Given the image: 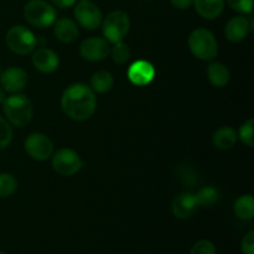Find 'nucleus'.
<instances>
[{"mask_svg":"<svg viewBox=\"0 0 254 254\" xmlns=\"http://www.w3.org/2000/svg\"><path fill=\"white\" fill-rule=\"evenodd\" d=\"M207 77L215 87H225L230 82L231 74L225 64L213 62L207 67Z\"/></svg>","mask_w":254,"mask_h":254,"instance_id":"19","label":"nucleus"},{"mask_svg":"<svg viewBox=\"0 0 254 254\" xmlns=\"http://www.w3.org/2000/svg\"><path fill=\"white\" fill-rule=\"evenodd\" d=\"M24 16L29 24L44 29L55 24L57 12L51 4L45 0H30L25 5Z\"/></svg>","mask_w":254,"mask_h":254,"instance_id":"4","label":"nucleus"},{"mask_svg":"<svg viewBox=\"0 0 254 254\" xmlns=\"http://www.w3.org/2000/svg\"><path fill=\"white\" fill-rule=\"evenodd\" d=\"M25 150L35 160L44 161L52 155L54 145L45 134L32 133L25 140Z\"/></svg>","mask_w":254,"mask_h":254,"instance_id":"9","label":"nucleus"},{"mask_svg":"<svg viewBox=\"0 0 254 254\" xmlns=\"http://www.w3.org/2000/svg\"><path fill=\"white\" fill-rule=\"evenodd\" d=\"M130 20L127 12L122 10H116L107 15L103 21V34L111 42L122 41L129 31Z\"/></svg>","mask_w":254,"mask_h":254,"instance_id":"6","label":"nucleus"},{"mask_svg":"<svg viewBox=\"0 0 254 254\" xmlns=\"http://www.w3.org/2000/svg\"><path fill=\"white\" fill-rule=\"evenodd\" d=\"M170 1L173 6L178 7V9H181V10L189 9V7L193 4V0H170Z\"/></svg>","mask_w":254,"mask_h":254,"instance_id":"30","label":"nucleus"},{"mask_svg":"<svg viewBox=\"0 0 254 254\" xmlns=\"http://www.w3.org/2000/svg\"><path fill=\"white\" fill-rule=\"evenodd\" d=\"M195 197L198 206L210 207V206L215 205V203L217 202L218 192L215 188H212V186H205V188H202L197 193H196Z\"/></svg>","mask_w":254,"mask_h":254,"instance_id":"22","label":"nucleus"},{"mask_svg":"<svg viewBox=\"0 0 254 254\" xmlns=\"http://www.w3.org/2000/svg\"><path fill=\"white\" fill-rule=\"evenodd\" d=\"M155 77V68L153 64L144 60L134 62L128 69V78L135 86H146Z\"/></svg>","mask_w":254,"mask_h":254,"instance_id":"12","label":"nucleus"},{"mask_svg":"<svg viewBox=\"0 0 254 254\" xmlns=\"http://www.w3.org/2000/svg\"><path fill=\"white\" fill-rule=\"evenodd\" d=\"M12 139V130L11 127L9 126L4 118L0 117V150L6 148Z\"/></svg>","mask_w":254,"mask_h":254,"instance_id":"26","label":"nucleus"},{"mask_svg":"<svg viewBox=\"0 0 254 254\" xmlns=\"http://www.w3.org/2000/svg\"><path fill=\"white\" fill-rule=\"evenodd\" d=\"M193 5L200 16L205 19H216L220 16L225 7L223 0H193Z\"/></svg>","mask_w":254,"mask_h":254,"instance_id":"17","label":"nucleus"},{"mask_svg":"<svg viewBox=\"0 0 254 254\" xmlns=\"http://www.w3.org/2000/svg\"><path fill=\"white\" fill-rule=\"evenodd\" d=\"M113 84V76L107 71L96 72L91 78V87L97 93H106V92L111 91Z\"/></svg>","mask_w":254,"mask_h":254,"instance_id":"20","label":"nucleus"},{"mask_svg":"<svg viewBox=\"0 0 254 254\" xmlns=\"http://www.w3.org/2000/svg\"><path fill=\"white\" fill-rule=\"evenodd\" d=\"M62 111L74 121H86L91 118L97 108L94 91L83 83L69 86L62 94Z\"/></svg>","mask_w":254,"mask_h":254,"instance_id":"1","label":"nucleus"},{"mask_svg":"<svg viewBox=\"0 0 254 254\" xmlns=\"http://www.w3.org/2000/svg\"><path fill=\"white\" fill-rule=\"evenodd\" d=\"M0 254H6V253H4V252H1V251H0Z\"/></svg>","mask_w":254,"mask_h":254,"instance_id":"33","label":"nucleus"},{"mask_svg":"<svg viewBox=\"0 0 254 254\" xmlns=\"http://www.w3.org/2000/svg\"><path fill=\"white\" fill-rule=\"evenodd\" d=\"M190 254H216V247L211 241L201 240L191 248Z\"/></svg>","mask_w":254,"mask_h":254,"instance_id":"27","label":"nucleus"},{"mask_svg":"<svg viewBox=\"0 0 254 254\" xmlns=\"http://www.w3.org/2000/svg\"><path fill=\"white\" fill-rule=\"evenodd\" d=\"M197 207V201L192 193H180L174 198L173 203H171V211L175 217L180 218V220L190 218L196 212Z\"/></svg>","mask_w":254,"mask_h":254,"instance_id":"13","label":"nucleus"},{"mask_svg":"<svg viewBox=\"0 0 254 254\" xmlns=\"http://www.w3.org/2000/svg\"><path fill=\"white\" fill-rule=\"evenodd\" d=\"M253 128H254V121L253 119H248L247 122L242 124L240 129V139L242 143L246 145L253 148L254 146V136H253Z\"/></svg>","mask_w":254,"mask_h":254,"instance_id":"25","label":"nucleus"},{"mask_svg":"<svg viewBox=\"0 0 254 254\" xmlns=\"http://www.w3.org/2000/svg\"><path fill=\"white\" fill-rule=\"evenodd\" d=\"M4 99H5V94H4V91H2V89L0 88V104H1L2 102H4Z\"/></svg>","mask_w":254,"mask_h":254,"instance_id":"32","label":"nucleus"},{"mask_svg":"<svg viewBox=\"0 0 254 254\" xmlns=\"http://www.w3.org/2000/svg\"><path fill=\"white\" fill-rule=\"evenodd\" d=\"M111 52L108 42L101 37H89L79 46V54L84 60L91 62L102 61Z\"/></svg>","mask_w":254,"mask_h":254,"instance_id":"10","label":"nucleus"},{"mask_svg":"<svg viewBox=\"0 0 254 254\" xmlns=\"http://www.w3.org/2000/svg\"><path fill=\"white\" fill-rule=\"evenodd\" d=\"M32 64L42 73H51L59 67V56L52 50L41 47L32 55Z\"/></svg>","mask_w":254,"mask_h":254,"instance_id":"14","label":"nucleus"},{"mask_svg":"<svg viewBox=\"0 0 254 254\" xmlns=\"http://www.w3.org/2000/svg\"><path fill=\"white\" fill-rule=\"evenodd\" d=\"M16 189L17 181L11 174H0V197L11 196Z\"/></svg>","mask_w":254,"mask_h":254,"instance_id":"23","label":"nucleus"},{"mask_svg":"<svg viewBox=\"0 0 254 254\" xmlns=\"http://www.w3.org/2000/svg\"><path fill=\"white\" fill-rule=\"evenodd\" d=\"M242 252L245 254H254V231L248 232L243 238Z\"/></svg>","mask_w":254,"mask_h":254,"instance_id":"29","label":"nucleus"},{"mask_svg":"<svg viewBox=\"0 0 254 254\" xmlns=\"http://www.w3.org/2000/svg\"><path fill=\"white\" fill-rule=\"evenodd\" d=\"M51 2L54 5H56L57 7H61V9H67V7H71L72 5H74L76 0H51Z\"/></svg>","mask_w":254,"mask_h":254,"instance_id":"31","label":"nucleus"},{"mask_svg":"<svg viewBox=\"0 0 254 254\" xmlns=\"http://www.w3.org/2000/svg\"><path fill=\"white\" fill-rule=\"evenodd\" d=\"M237 141V133L231 127H222L213 134L212 143L220 150H227L235 146Z\"/></svg>","mask_w":254,"mask_h":254,"instance_id":"18","label":"nucleus"},{"mask_svg":"<svg viewBox=\"0 0 254 254\" xmlns=\"http://www.w3.org/2000/svg\"><path fill=\"white\" fill-rule=\"evenodd\" d=\"M228 5L241 14H251L253 10V0H227Z\"/></svg>","mask_w":254,"mask_h":254,"instance_id":"28","label":"nucleus"},{"mask_svg":"<svg viewBox=\"0 0 254 254\" xmlns=\"http://www.w3.org/2000/svg\"><path fill=\"white\" fill-rule=\"evenodd\" d=\"M0 74H1V68H0Z\"/></svg>","mask_w":254,"mask_h":254,"instance_id":"34","label":"nucleus"},{"mask_svg":"<svg viewBox=\"0 0 254 254\" xmlns=\"http://www.w3.org/2000/svg\"><path fill=\"white\" fill-rule=\"evenodd\" d=\"M235 213L241 220H252L254 216V198L252 195H243L236 201Z\"/></svg>","mask_w":254,"mask_h":254,"instance_id":"21","label":"nucleus"},{"mask_svg":"<svg viewBox=\"0 0 254 254\" xmlns=\"http://www.w3.org/2000/svg\"><path fill=\"white\" fill-rule=\"evenodd\" d=\"M251 30V22L245 16H235L228 20L225 27V35L231 42H241L248 36Z\"/></svg>","mask_w":254,"mask_h":254,"instance_id":"15","label":"nucleus"},{"mask_svg":"<svg viewBox=\"0 0 254 254\" xmlns=\"http://www.w3.org/2000/svg\"><path fill=\"white\" fill-rule=\"evenodd\" d=\"M189 47L191 52L197 59L203 61H210L215 59L218 54L217 40L215 35L207 29H196L189 36Z\"/></svg>","mask_w":254,"mask_h":254,"instance_id":"3","label":"nucleus"},{"mask_svg":"<svg viewBox=\"0 0 254 254\" xmlns=\"http://www.w3.org/2000/svg\"><path fill=\"white\" fill-rule=\"evenodd\" d=\"M81 158L74 150L68 148L60 149L52 158V166L57 174L62 176H72L82 168Z\"/></svg>","mask_w":254,"mask_h":254,"instance_id":"7","label":"nucleus"},{"mask_svg":"<svg viewBox=\"0 0 254 254\" xmlns=\"http://www.w3.org/2000/svg\"><path fill=\"white\" fill-rule=\"evenodd\" d=\"M74 17L82 27L87 30H96L102 22V11L94 2L82 0L74 7Z\"/></svg>","mask_w":254,"mask_h":254,"instance_id":"8","label":"nucleus"},{"mask_svg":"<svg viewBox=\"0 0 254 254\" xmlns=\"http://www.w3.org/2000/svg\"><path fill=\"white\" fill-rule=\"evenodd\" d=\"M109 54H112V57H113L116 64H126V62L129 60V57H130V50H129L128 45L119 41L114 44L113 49L111 50Z\"/></svg>","mask_w":254,"mask_h":254,"instance_id":"24","label":"nucleus"},{"mask_svg":"<svg viewBox=\"0 0 254 254\" xmlns=\"http://www.w3.org/2000/svg\"><path fill=\"white\" fill-rule=\"evenodd\" d=\"M5 41H6L7 47H9L14 54L21 55V56L34 51L35 46H36L37 44L36 37L32 34L31 30L22 26V25L12 26L11 29L7 31Z\"/></svg>","mask_w":254,"mask_h":254,"instance_id":"5","label":"nucleus"},{"mask_svg":"<svg viewBox=\"0 0 254 254\" xmlns=\"http://www.w3.org/2000/svg\"><path fill=\"white\" fill-rule=\"evenodd\" d=\"M2 109L7 121L16 127H24L32 118V104L24 94H14L2 102Z\"/></svg>","mask_w":254,"mask_h":254,"instance_id":"2","label":"nucleus"},{"mask_svg":"<svg viewBox=\"0 0 254 254\" xmlns=\"http://www.w3.org/2000/svg\"><path fill=\"white\" fill-rule=\"evenodd\" d=\"M55 35L57 39L64 44H71L78 36V27L76 22L68 17H62V19L55 21Z\"/></svg>","mask_w":254,"mask_h":254,"instance_id":"16","label":"nucleus"},{"mask_svg":"<svg viewBox=\"0 0 254 254\" xmlns=\"http://www.w3.org/2000/svg\"><path fill=\"white\" fill-rule=\"evenodd\" d=\"M0 83H1L2 88L9 93L20 92L26 87L27 74L22 68L10 67L0 74Z\"/></svg>","mask_w":254,"mask_h":254,"instance_id":"11","label":"nucleus"}]
</instances>
